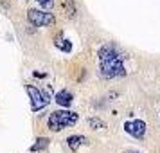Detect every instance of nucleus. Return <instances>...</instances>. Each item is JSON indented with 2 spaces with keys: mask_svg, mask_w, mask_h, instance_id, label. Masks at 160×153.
<instances>
[{
  "mask_svg": "<svg viewBox=\"0 0 160 153\" xmlns=\"http://www.w3.org/2000/svg\"><path fill=\"white\" fill-rule=\"evenodd\" d=\"M77 119H79V115L72 110H54L47 119V126L50 132H61V130L76 124Z\"/></svg>",
  "mask_w": 160,
  "mask_h": 153,
  "instance_id": "nucleus-2",
  "label": "nucleus"
},
{
  "mask_svg": "<svg viewBox=\"0 0 160 153\" xmlns=\"http://www.w3.org/2000/svg\"><path fill=\"white\" fill-rule=\"evenodd\" d=\"M49 139L47 137H40V139H36V144H32L31 146V153H36V151H40V150H45L47 146H49Z\"/></svg>",
  "mask_w": 160,
  "mask_h": 153,
  "instance_id": "nucleus-9",
  "label": "nucleus"
},
{
  "mask_svg": "<svg viewBox=\"0 0 160 153\" xmlns=\"http://www.w3.org/2000/svg\"><path fill=\"white\" fill-rule=\"evenodd\" d=\"M27 22L34 27H49L56 23V16L49 11L41 9H29L27 11Z\"/></svg>",
  "mask_w": 160,
  "mask_h": 153,
  "instance_id": "nucleus-4",
  "label": "nucleus"
},
{
  "mask_svg": "<svg viewBox=\"0 0 160 153\" xmlns=\"http://www.w3.org/2000/svg\"><path fill=\"white\" fill-rule=\"evenodd\" d=\"M25 92H27L29 97H31V110H32V112H40V110L47 108L49 103L52 101L50 96H49V92L40 90V88H36V87H32V85H25Z\"/></svg>",
  "mask_w": 160,
  "mask_h": 153,
  "instance_id": "nucleus-3",
  "label": "nucleus"
},
{
  "mask_svg": "<svg viewBox=\"0 0 160 153\" xmlns=\"http://www.w3.org/2000/svg\"><path fill=\"white\" fill-rule=\"evenodd\" d=\"M41 9H52L54 7V4H56V0H34Z\"/></svg>",
  "mask_w": 160,
  "mask_h": 153,
  "instance_id": "nucleus-12",
  "label": "nucleus"
},
{
  "mask_svg": "<svg viewBox=\"0 0 160 153\" xmlns=\"http://www.w3.org/2000/svg\"><path fill=\"white\" fill-rule=\"evenodd\" d=\"M85 142H86V137H83V135H70V137L67 139V144H68V148H70L72 151H77L79 146H83Z\"/></svg>",
  "mask_w": 160,
  "mask_h": 153,
  "instance_id": "nucleus-7",
  "label": "nucleus"
},
{
  "mask_svg": "<svg viewBox=\"0 0 160 153\" xmlns=\"http://www.w3.org/2000/svg\"><path fill=\"white\" fill-rule=\"evenodd\" d=\"M88 126H90V128H94V130H99V128H104L106 124H104L101 119H97V117H92V119H88Z\"/></svg>",
  "mask_w": 160,
  "mask_h": 153,
  "instance_id": "nucleus-10",
  "label": "nucleus"
},
{
  "mask_svg": "<svg viewBox=\"0 0 160 153\" xmlns=\"http://www.w3.org/2000/svg\"><path fill=\"white\" fill-rule=\"evenodd\" d=\"M99 70L104 79H115L126 76V65H124V54L115 43H106L97 52Z\"/></svg>",
  "mask_w": 160,
  "mask_h": 153,
  "instance_id": "nucleus-1",
  "label": "nucleus"
},
{
  "mask_svg": "<svg viewBox=\"0 0 160 153\" xmlns=\"http://www.w3.org/2000/svg\"><path fill=\"white\" fill-rule=\"evenodd\" d=\"M65 13L67 16H74L76 14V5H74V0H65Z\"/></svg>",
  "mask_w": 160,
  "mask_h": 153,
  "instance_id": "nucleus-11",
  "label": "nucleus"
},
{
  "mask_svg": "<svg viewBox=\"0 0 160 153\" xmlns=\"http://www.w3.org/2000/svg\"><path fill=\"white\" fill-rule=\"evenodd\" d=\"M126 153H139V151H135V150H128Z\"/></svg>",
  "mask_w": 160,
  "mask_h": 153,
  "instance_id": "nucleus-13",
  "label": "nucleus"
},
{
  "mask_svg": "<svg viewBox=\"0 0 160 153\" xmlns=\"http://www.w3.org/2000/svg\"><path fill=\"white\" fill-rule=\"evenodd\" d=\"M54 99H56V103L59 105V106H63V108H68L70 105H72V101H74V96L68 92V90H59V92H56V96H54Z\"/></svg>",
  "mask_w": 160,
  "mask_h": 153,
  "instance_id": "nucleus-6",
  "label": "nucleus"
},
{
  "mask_svg": "<svg viewBox=\"0 0 160 153\" xmlns=\"http://www.w3.org/2000/svg\"><path fill=\"white\" fill-rule=\"evenodd\" d=\"M54 45H56L59 50H63V52H70V50H72V43H70L67 38H58V40H54Z\"/></svg>",
  "mask_w": 160,
  "mask_h": 153,
  "instance_id": "nucleus-8",
  "label": "nucleus"
},
{
  "mask_svg": "<svg viewBox=\"0 0 160 153\" xmlns=\"http://www.w3.org/2000/svg\"><path fill=\"white\" fill-rule=\"evenodd\" d=\"M124 132L131 135L133 139H144L146 137V123L140 119H131L124 123Z\"/></svg>",
  "mask_w": 160,
  "mask_h": 153,
  "instance_id": "nucleus-5",
  "label": "nucleus"
}]
</instances>
